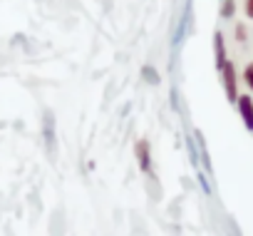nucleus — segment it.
I'll use <instances>...</instances> for the list:
<instances>
[{
  "mask_svg": "<svg viewBox=\"0 0 253 236\" xmlns=\"http://www.w3.org/2000/svg\"><path fill=\"white\" fill-rule=\"evenodd\" d=\"M221 80H223V90H226L228 102L236 104V99H238V77H236V67H233L231 60H226V65L221 67Z\"/></svg>",
  "mask_w": 253,
  "mask_h": 236,
  "instance_id": "obj_1",
  "label": "nucleus"
},
{
  "mask_svg": "<svg viewBox=\"0 0 253 236\" xmlns=\"http://www.w3.org/2000/svg\"><path fill=\"white\" fill-rule=\"evenodd\" d=\"M236 107H238V114H241L246 130L253 132V97H251V94H238Z\"/></svg>",
  "mask_w": 253,
  "mask_h": 236,
  "instance_id": "obj_2",
  "label": "nucleus"
},
{
  "mask_svg": "<svg viewBox=\"0 0 253 236\" xmlns=\"http://www.w3.org/2000/svg\"><path fill=\"white\" fill-rule=\"evenodd\" d=\"M42 140H45V147H47V152L52 154V152L57 149V137H55V114H52V112H45Z\"/></svg>",
  "mask_w": 253,
  "mask_h": 236,
  "instance_id": "obj_3",
  "label": "nucleus"
},
{
  "mask_svg": "<svg viewBox=\"0 0 253 236\" xmlns=\"http://www.w3.org/2000/svg\"><path fill=\"white\" fill-rule=\"evenodd\" d=\"M137 159H139V167L144 174H152V149H149V142L147 140H139L137 142Z\"/></svg>",
  "mask_w": 253,
  "mask_h": 236,
  "instance_id": "obj_4",
  "label": "nucleus"
},
{
  "mask_svg": "<svg viewBox=\"0 0 253 236\" xmlns=\"http://www.w3.org/2000/svg\"><path fill=\"white\" fill-rule=\"evenodd\" d=\"M213 52H216V70L221 72V67L226 65V40H223V35L221 33H216L213 35Z\"/></svg>",
  "mask_w": 253,
  "mask_h": 236,
  "instance_id": "obj_5",
  "label": "nucleus"
},
{
  "mask_svg": "<svg viewBox=\"0 0 253 236\" xmlns=\"http://www.w3.org/2000/svg\"><path fill=\"white\" fill-rule=\"evenodd\" d=\"M194 140H196V149H199V157H201V169L211 174V157H209V152H206L204 135H201V132H194Z\"/></svg>",
  "mask_w": 253,
  "mask_h": 236,
  "instance_id": "obj_6",
  "label": "nucleus"
},
{
  "mask_svg": "<svg viewBox=\"0 0 253 236\" xmlns=\"http://www.w3.org/2000/svg\"><path fill=\"white\" fill-rule=\"evenodd\" d=\"M142 77L149 82V85H159V75L154 72V67L152 65H147V67H142Z\"/></svg>",
  "mask_w": 253,
  "mask_h": 236,
  "instance_id": "obj_7",
  "label": "nucleus"
},
{
  "mask_svg": "<svg viewBox=\"0 0 253 236\" xmlns=\"http://www.w3.org/2000/svg\"><path fill=\"white\" fill-rule=\"evenodd\" d=\"M236 13V3L233 0H223V5H221V18H233Z\"/></svg>",
  "mask_w": 253,
  "mask_h": 236,
  "instance_id": "obj_8",
  "label": "nucleus"
},
{
  "mask_svg": "<svg viewBox=\"0 0 253 236\" xmlns=\"http://www.w3.org/2000/svg\"><path fill=\"white\" fill-rule=\"evenodd\" d=\"M243 80H246L248 90H253V62H248V65H246V70H243Z\"/></svg>",
  "mask_w": 253,
  "mask_h": 236,
  "instance_id": "obj_9",
  "label": "nucleus"
},
{
  "mask_svg": "<svg viewBox=\"0 0 253 236\" xmlns=\"http://www.w3.org/2000/svg\"><path fill=\"white\" fill-rule=\"evenodd\" d=\"M196 179H199V184H201V189H204L206 194H211V184L206 182V177H204V174H201L199 169H196Z\"/></svg>",
  "mask_w": 253,
  "mask_h": 236,
  "instance_id": "obj_10",
  "label": "nucleus"
},
{
  "mask_svg": "<svg viewBox=\"0 0 253 236\" xmlns=\"http://www.w3.org/2000/svg\"><path fill=\"white\" fill-rule=\"evenodd\" d=\"M246 18L253 20V0H246Z\"/></svg>",
  "mask_w": 253,
  "mask_h": 236,
  "instance_id": "obj_11",
  "label": "nucleus"
},
{
  "mask_svg": "<svg viewBox=\"0 0 253 236\" xmlns=\"http://www.w3.org/2000/svg\"><path fill=\"white\" fill-rule=\"evenodd\" d=\"M236 38H238V40H243V38H246V30H243V25H238V30H236Z\"/></svg>",
  "mask_w": 253,
  "mask_h": 236,
  "instance_id": "obj_12",
  "label": "nucleus"
}]
</instances>
